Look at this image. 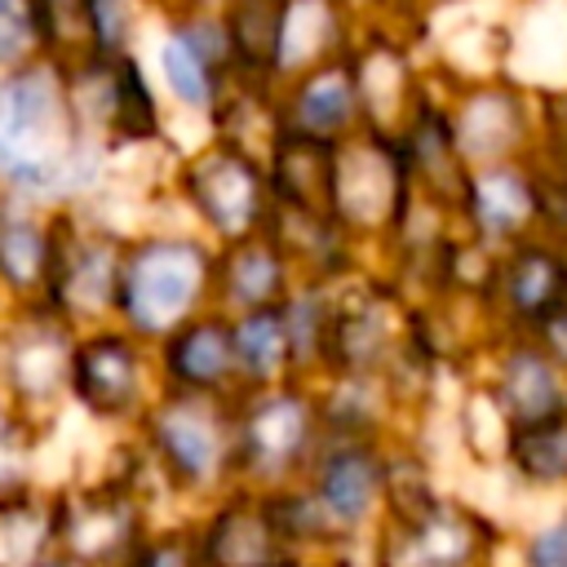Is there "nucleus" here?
<instances>
[{"label":"nucleus","mask_w":567,"mask_h":567,"mask_svg":"<svg viewBox=\"0 0 567 567\" xmlns=\"http://www.w3.org/2000/svg\"><path fill=\"white\" fill-rule=\"evenodd\" d=\"M106 133L120 142H142L155 133V102L146 80L128 58H111V97H106Z\"/></svg>","instance_id":"a878e982"},{"label":"nucleus","mask_w":567,"mask_h":567,"mask_svg":"<svg viewBox=\"0 0 567 567\" xmlns=\"http://www.w3.org/2000/svg\"><path fill=\"white\" fill-rule=\"evenodd\" d=\"M58 549L53 540V496L49 487L0 505V567H35Z\"/></svg>","instance_id":"aec40b11"},{"label":"nucleus","mask_w":567,"mask_h":567,"mask_svg":"<svg viewBox=\"0 0 567 567\" xmlns=\"http://www.w3.org/2000/svg\"><path fill=\"white\" fill-rule=\"evenodd\" d=\"M53 496V540L62 554L84 567H120L133 545L159 523L151 501L120 478L115 470L102 478H80L49 487Z\"/></svg>","instance_id":"39448f33"},{"label":"nucleus","mask_w":567,"mask_h":567,"mask_svg":"<svg viewBox=\"0 0 567 567\" xmlns=\"http://www.w3.org/2000/svg\"><path fill=\"white\" fill-rule=\"evenodd\" d=\"M332 164H337V146L292 133L284 128L275 137V195L284 199L288 213H306V217H337L332 213Z\"/></svg>","instance_id":"2eb2a0df"},{"label":"nucleus","mask_w":567,"mask_h":567,"mask_svg":"<svg viewBox=\"0 0 567 567\" xmlns=\"http://www.w3.org/2000/svg\"><path fill=\"white\" fill-rule=\"evenodd\" d=\"M284 0H244L230 18V40L252 71H275V35H279Z\"/></svg>","instance_id":"cd10ccee"},{"label":"nucleus","mask_w":567,"mask_h":567,"mask_svg":"<svg viewBox=\"0 0 567 567\" xmlns=\"http://www.w3.org/2000/svg\"><path fill=\"white\" fill-rule=\"evenodd\" d=\"M492 549V523L439 496L412 518H385L368 540L363 567H487Z\"/></svg>","instance_id":"0eeeda50"},{"label":"nucleus","mask_w":567,"mask_h":567,"mask_svg":"<svg viewBox=\"0 0 567 567\" xmlns=\"http://www.w3.org/2000/svg\"><path fill=\"white\" fill-rule=\"evenodd\" d=\"M120 257L106 239H75L71 252L53 244V266H49V288L44 306L62 323H97L106 310H115L120 297Z\"/></svg>","instance_id":"ddd939ff"},{"label":"nucleus","mask_w":567,"mask_h":567,"mask_svg":"<svg viewBox=\"0 0 567 567\" xmlns=\"http://www.w3.org/2000/svg\"><path fill=\"white\" fill-rule=\"evenodd\" d=\"M505 461L514 465L523 483H536V487L567 483V412L509 430Z\"/></svg>","instance_id":"b1692460"},{"label":"nucleus","mask_w":567,"mask_h":567,"mask_svg":"<svg viewBox=\"0 0 567 567\" xmlns=\"http://www.w3.org/2000/svg\"><path fill=\"white\" fill-rule=\"evenodd\" d=\"M35 567H84V563H80V558H71V554H62V549H53V554H49V558H40Z\"/></svg>","instance_id":"c9c22d12"},{"label":"nucleus","mask_w":567,"mask_h":567,"mask_svg":"<svg viewBox=\"0 0 567 567\" xmlns=\"http://www.w3.org/2000/svg\"><path fill=\"white\" fill-rule=\"evenodd\" d=\"M120 567H204V563H199V549H195L190 514H186V518L155 523V527L133 545V554H128Z\"/></svg>","instance_id":"c756f323"},{"label":"nucleus","mask_w":567,"mask_h":567,"mask_svg":"<svg viewBox=\"0 0 567 567\" xmlns=\"http://www.w3.org/2000/svg\"><path fill=\"white\" fill-rule=\"evenodd\" d=\"M164 71L182 102L204 106L213 97V62L190 31H173V40L164 44Z\"/></svg>","instance_id":"c85d7f7f"},{"label":"nucleus","mask_w":567,"mask_h":567,"mask_svg":"<svg viewBox=\"0 0 567 567\" xmlns=\"http://www.w3.org/2000/svg\"><path fill=\"white\" fill-rule=\"evenodd\" d=\"M301 483L350 554H359V545L385 523V443L323 439Z\"/></svg>","instance_id":"423d86ee"},{"label":"nucleus","mask_w":567,"mask_h":567,"mask_svg":"<svg viewBox=\"0 0 567 567\" xmlns=\"http://www.w3.org/2000/svg\"><path fill=\"white\" fill-rule=\"evenodd\" d=\"M35 13H40L44 49L93 40V31H89V0H35Z\"/></svg>","instance_id":"2f4dec72"},{"label":"nucleus","mask_w":567,"mask_h":567,"mask_svg":"<svg viewBox=\"0 0 567 567\" xmlns=\"http://www.w3.org/2000/svg\"><path fill=\"white\" fill-rule=\"evenodd\" d=\"M536 332H540V350H545L558 368H567V301H563L558 310H549V315L536 323Z\"/></svg>","instance_id":"72a5a7b5"},{"label":"nucleus","mask_w":567,"mask_h":567,"mask_svg":"<svg viewBox=\"0 0 567 567\" xmlns=\"http://www.w3.org/2000/svg\"><path fill=\"white\" fill-rule=\"evenodd\" d=\"M40 40V13L35 0H0V71L18 66L27 53H35Z\"/></svg>","instance_id":"7c9ffc66"},{"label":"nucleus","mask_w":567,"mask_h":567,"mask_svg":"<svg viewBox=\"0 0 567 567\" xmlns=\"http://www.w3.org/2000/svg\"><path fill=\"white\" fill-rule=\"evenodd\" d=\"M518 133V102H509V97H501V93H483V97H474L470 106H465V115H461V124H456V151L465 146V151H483V155H492V151H501L509 137Z\"/></svg>","instance_id":"bb28decb"},{"label":"nucleus","mask_w":567,"mask_h":567,"mask_svg":"<svg viewBox=\"0 0 567 567\" xmlns=\"http://www.w3.org/2000/svg\"><path fill=\"white\" fill-rule=\"evenodd\" d=\"M275 567H359L350 554H284Z\"/></svg>","instance_id":"f704fd0d"},{"label":"nucleus","mask_w":567,"mask_h":567,"mask_svg":"<svg viewBox=\"0 0 567 567\" xmlns=\"http://www.w3.org/2000/svg\"><path fill=\"white\" fill-rule=\"evenodd\" d=\"M159 390L239 399V368H235L230 319L195 315L190 323L168 332L159 341Z\"/></svg>","instance_id":"f8f14e48"},{"label":"nucleus","mask_w":567,"mask_h":567,"mask_svg":"<svg viewBox=\"0 0 567 567\" xmlns=\"http://www.w3.org/2000/svg\"><path fill=\"white\" fill-rule=\"evenodd\" d=\"M137 447L164 496L186 514L239 487L235 470V399L159 390L137 421Z\"/></svg>","instance_id":"f257e3e1"},{"label":"nucleus","mask_w":567,"mask_h":567,"mask_svg":"<svg viewBox=\"0 0 567 567\" xmlns=\"http://www.w3.org/2000/svg\"><path fill=\"white\" fill-rule=\"evenodd\" d=\"M213 284L221 288V297L230 306H239V315L261 310V306H279L284 301V257L270 244H239L221 266H213Z\"/></svg>","instance_id":"a211bd4d"},{"label":"nucleus","mask_w":567,"mask_h":567,"mask_svg":"<svg viewBox=\"0 0 567 567\" xmlns=\"http://www.w3.org/2000/svg\"><path fill=\"white\" fill-rule=\"evenodd\" d=\"M40 434H44V425L31 421L22 408H13L0 394V505H13L22 496L40 492V478H35Z\"/></svg>","instance_id":"5701e85b"},{"label":"nucleus","mask_w":567,"mask_h":567,"mask_svg":"<svg viewBox=\"0 0 567 567\" xmlns=\"http://www.w3.org/2000/svg\"><path fill=\"white\" fill-rule=\"evenodd\" d=\"M492 399H496L501 416L509 421V430L536 425V421H549V416L567 412V390H563L558 363L540 346H514L501 359Z\"/></svg>","instance_id":"4468645a"},{"label":"nucleus","mask_w":567,"mask_h":567,"mask_svg":"<svg viewBox=\"0 0 567 567\" xmlns=\"http://www.w3.org/2000/svg\"><path fill=\"white\" fill-rule=\"evenodd\" d=\"M66 394L106 425H137L159 390H151V363L133 332L93 328L75 341Z\"/></svg>","instance_id":"6e6552de"},{"label":"nucleus","mask_w":567,"mask_h":567,"mask_svg":"<svg viewBox=\"0 0 567 567\" xmlns=\"http://www.w3.org/2000/svg\"><path fill=\"white\" fill-rule=\"evenodd\" d=\"M319 399L306 381L244 390L235 399V470L239 487L275 496L297 487L323 447Z\"/></svg>","instance_id":"f03ea898"},{"label":"nucleus","mask_w":567,"mask_h":567,"mask_svg":"<svg viewBox=\"0 0 567 567\" xmlns=\"http://www.w3.org/2000/svg\"><path fill=\"white\" fill-rule=\"evenodd\" d=\"M235 337V368H239V394L244 390H266L279 381H292V354H288V328L279 306L248 310L230 319Z\"/></svg>","instance_id":"dca6fc26"},{"label":"nucleus","mask_w":567,"mask_h":567,"mask_svg":"<svg viewBox=\"0 0 567 567\" xmlns=\"http://www.w3.org/2000/svg\"><path fill=\"white\" fill-rule=\"evenodd\" d=\"M186 190L195 208L217 226L221 235H248L266 221V182L248 151L239 146H213L186 168Z\"/></svg>","instance_id":"9b49d317"},{"label":"nucleus","mask_w":567,"mask_h":567,"mask_svg":"<svg viewBox=\"0 0 567 567\" xmlns=\"http://www.w3.org/2000/svg\"><path fill=\"white\" fill-rule=\"evenodd\" d=\"M75 332L49 306L27 310L9 332H0V394L31 421H44L71 385Z\"/></svg>","instance_id":"1a4fd4ad"},{"label":"nucleus","mask_w":567,"mask_h":567,"mask_svg":"<svg viewBox=\"0 0 567 567\" xmlns=\"http://www.w3.org/2000/svg\"><path fill=\"white\" fill-rule=\"evenodd\" d=\"M80 159L71 89L53 66L13 71L0 84V173L13 186H58Z\"/></svg>","instance_id":"7ed1b4c3"},{"label":"nucleus","mask_w":567,"mask_h":567,"mask_svg":"<svg viewBox=\"0 0 567 567\" xmlns=\"http://www.w3.org/2000/svg\"><path fill=\"white\" fill-rule=\"evenodd\" d=\"M213 288V261L190 239H146L120 266L115 310L137 341H164L195 315Z\"/></svg>","instance_id":"20e7f679"},{"label":"nucleus","mask_w":567,"mask_h":567,"mask_svg":"<svg viewBox=\"0 0 567 567\" xmlns=\"http://www.w3.org/2000/svg\"><path fill=\"white\" fill-rule=\"evenodd\" d=\"M359 111V97H354V80L350 71L341 66H323L315 71L301 93L292 97V133H306V137H319V142H332Z\"/></svg>","instance_id":"6ab92c4d"},{"label":"nucleus","mask_w":567,"mask_h":567,"mask_svg":"<svg viewBox=\"0 0 567 567\" xmlns=\"http://www.w3.org/2000/svg\"><path fill=\"white\" fill-rule=\"evenodd\" d=\"M523 567H567V514L527 536Z\"/></svg>","instance_id":"473e14b6"},{"label":"nucleus","mask_w":567,"mask_h":567,"mask_svg":"<svg viewBox=\"0 0 567 567\" xmlns=\"http://www.w3.org/2000/svg\"><path fill=\"white\" fill-rule=\"evenodd\" d=\"M53 266V235L27 217L0 213V279L13 292H44Z\"/></svg>","instance_id":"393cba45"},{"label":"nucleus","mask_w":567,"mask_h":567,"mask_svg":"<svg viewBox=\"0 0 567 567\" xmlns=\"http://www.w3.org/2000/svg\"><path fill=\"white\" fill-rule=\"evenodd\" d=\"M190 532L204 567H275L284 554H292L275 527L270 501L248 487H230L195 509Z\"/></svg>","instance_id":"9d476101"},{"label":"nucleus","mask_w":567,"mask_h":567,"mask_svg":"<svg viewBox=\"0 0 567 567\" xmlns=\"http://www.w3.org/2000/svg\"><path fill=\"white\" fill-rule=\"evenodd\" d=\"M465 199H470L474 221L487 235H514L536 213V186L514 168H492L465 182Z\"/></svg>","instance_id":"412c9836"},{"label":"nucleus","mask_w":567,"mask_h":567,"mask_svg":"<svg viewBox=\"0 0 567 567\" xmlns=\"http://www.w3.org/2000/svg\"><path fill=\"white\" fill-rule=\"evenodd\" d=\"M501 288H505V301L518 319L527 323H540L549 310H558L567 301V266L549 252V248H536V244H523L505 270H501Z\"/></svg>","instance_id":"f3484780"},{"label":"nucleus","mask_w":567,"mask_h":567,"mask_svg":"<svg viewBox=\"0 0 567 567\" xmlns=\"http://www.w3.org/2000/svg\"><path fill=\"white\" fill-rule=\"evenodd\" d=\"M337 40V4L332 0H284L279 35H275V71L310 66L323 44Z\"/></svg>","instance_id":"4be33fe9"}]
</instances>
